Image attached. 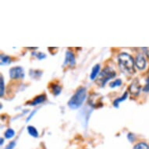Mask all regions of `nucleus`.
<instances>
[{"label": "nucleus", "mask_w": 149, "mask_h": 149, "mask_svg": "<svg viewBox=\"0 0 149 149\" xmlns=\"http://www.w3.org/2000/svg\"><path fill=\"white\" fill-rule=\"evenodd\" d=\"M118 63H119V66L120 70L125 73H127L129 75H132L135 73V61L133 59L131 56L129 54L120 53L118 56Z\"/></svg>", "instance_id": "nucleus-1"}, {"label": "nucleus", "mask_w": 149, "mask_h": 149, "mask_svg": "<svg viewBox=\"0 0 149 149\" xmlns=\"http://www.w3.org/2000/svg\"><path fill=\"white\" fill-rule=\"evenodd\" d=\"M87 96L86 88H80L76 93L72 96V98L68 102V106L71 109H77L82 105Z\"/></svg>", "instance_id": "nucleus-2"}, {"label": "nucleus", "mask_w": 149, "mask_h": 149, "mask_svg": "<svg viewBox=\"0 0 149 149\" xmlns=\"http://www.w3.org/2000/svg\"><path fill=\"white\" fill-rule=\"evenodd\" d=\"M116 76V72L111 67H106L101 72L100 75L98 77V84H99L101 87H104L105 84L109 81L110 79L113 78Z\"/></svg>", "instance_id": "nucleus-3"}, {"label": "nucleus", "mask_w": 149, "mask_h": 149, "mask_svg": "<svg viewBox=\"0 0 149 149\" xmlns=\"http://www.w3.org/2000/svg\"><path fill=\"white\" fill-rule=\"evenodd\" d=\"M10 76L12 79L23 78L24 77V69L20 66L13 67L10 70Z\"/></svg>", "instance_id": "nucleus-4"}, {"label": "nucleus", "mask_w": 149, "mask_h": 149, "mask_svg": "<svg viewBox=\"0 0 149 149\" xmlns=\"http://www.w3.org/2000/svg\"><path fill=\"white\" fill-rule=\"evenodd\" d=\"M141 89V86L140 84V82L138 81V79H134L131 84L129 87L130 93L133 95L137 96L139 95L140 91Z\"/></svg>", "instance_id": "nucleus-5"}, {"label": "nucleus", "mask_w": 149, "mask_h": 149, "mask_svg": "<svg viewBox=\"0 0 149 149\" xmlns=\"http://www.w3.org/2000/svg\"><path fill=\"white\" fill-rule=\"evenodd\" d=\"M135 65L137 67V69H139L141 70H144L146 67V60L144 59V57L142 56L141 54L137 55V56L136 57L135 59Z\"/></svg>", "instance_id": "nucleus-6"}, {"label": "nucleus", "mask_w": 149, "mask_h": 149, "mask_svg": "<svg viewBox=\"0 0 149 149\" xmlns=\"http://www.w3.org/2000/svg\"><path fill=\"white\" fill-rule=\"evenodd\" d=\"M75 63H76V61H75V57L73 52L70 51L66 52L64 65H70V66H73Z\"/></svg>", "instance_id": "nucleus-7"}, {"label": "nucleus", "mask_w": 149, "mask_h": 149, "mask_svg": "<svg viewBox=\"0 0 149 149\" xmlns=\"http://www.w3.org/2000/svg\"><path fill=\"white\" fill-rule=\"evenodd\" d=\"M45 100H46V96H45V95H38V97L34 98V100L30 103V105L34 106V105H38V104L44 102Z\"/></svg>", "instance_id": "nucleus-8"}, {"label": "nucleus", "mask_w": 149, "mask_h": 149, "mask_svg": "<svg viewBox=\"0 0 149 149\" xmlns=\"http://www.w3.org/2000/svg\"><path fill=\"white\" fill-rule=\"evenodd\" d=\"M99 70H100V65L99 64H96L95 66H94L91 70V73L90 75L91 80H95L96 78V77L98 76L99 73Z\"/></svg>", "instance_id": "nucleus-9"}, {"label": "nucleus", "mask_w": 149, "mask_h": 149, "mask_svg": "<svg viewBox=\"0 0 149 149\" xmlns=\"http://www.w3.org/2000/svg\"><path fill=\"white\" fill-rule=\"evenodd\" d=\"M51 90L55 95H59L62 91V88L56 84H51Z\"/></svg>", "instance_id": "nucleus-10"}, {"label": "nucleus", "mask_w": 149, "mask_h": 149, "mask_svg": "<svg viewBox=\"0 0 149 149\" xmlns=\"http://www.w3.org/2000/svg\"><path fill=\"white\" fill-rule=\"evenodd\" d=\"M27 132L31 136H32L33 137H38V130H36V128L34 127H32V126H28L27 127Z\"/></svg>", "instance_id": "nucleus-11"}, {"label": "nucleus", "mask_w": 149, "mask_h": 149, "mask_svg": "<svg viewBox=\"0 0 149 149\" xmlns=\"http://www.w3.org/2000/svg\"><path fill=\"white\" fill-rule=\"evenodd\" d=\"M128 97V92H125L124 95H123L120 98H117V99H116L114 102H113V105H114V107H119V103L123 102V101H125Z\"/></svg>", "instance_id": "nucleus-12"}, {"label": "nucleus", "mask_w": 149, "mask_h": 149, "mask_svg": "<svg viewBox=\"0 0 149 149\" xmlns=\"http://www.w3.org/2000/svg\"><path fill=\"white\" fill-rule=\"evenodd\" d=\"M11 63L10 56L6 55H1V65H8Z\"/></svg>", "instance_id": "nucleus-13"}, {"label": "nucleus", "mask_w": 149, "mask_h": 149, "mask_svg": "<svg viewBox=\"0 0 149 149\" xmlns=\"http://www.w3.org/2000/svg\"><path fill=\"white\" fill-rule=\"evenodd\" d=\"M4 135H5V137L6 139H10V138H12V137L15 135L14 130L13 129H10H10H7Z\"/></svg>", "instance_id": "nucleus-14"}, {"label": "nucleus", "mask_w": 149, "mask_h": 149, "mask_svg": "<svg viewBox=\"0 0 149 149\" xmlns=\"http://www.w3.org/2000/svg\"><path fill=\"white\" fill-rule=\"evenodd\" d=\"M134 149H149V146L146 143H139L134 146Z\"/></svg>", "instance_id": "nucleus-15"}, {"label": "nucleus", "mask_w": 149, "mask_h": 149, "mask_svg": "<svg viewBox=\"0 0 149 149\" xmlns=\"http://www.w3.org/2000/svg\"><path fill=\"white\" fill-rule=\"evenodd\" d=\"M122 84V81L120 80V79H117V80H116L115 81H113V82H111L110 83V88H114L116 87H119Z\"/></svg>", "instance_id": "nucleus-16"}, {"label": "nucleus", "mask_w": 149, "mask_h": 149, "mask_svg": "<svg viewBox=\"0 0 149 149\" xmlns=\"http://www.w3.org/2000/svg\"><path fill=\"white\" fill-rule=\"evenodd\" d=\"M0 83H1V89H0V94L1 96L3 97L4 95V91H5V84H4V80H3V77L1 75V78H0Z\"/></svg>", "instance_id": "nucleus-17"}, {"label": "nucleus", "mask_w": 149, "mask_h": 149, "mask_svg": "<svg viewBox=\"0 0 149 149\" xmlns=\"http://www.w3.org/2000/svg\"><path fill=\"white\" fill-rule=\"evenodd\" d=\"M42 71H40V70H31L30 71V75L33 77V78L34 79H37V78H38V77H37V75H38V73H42Z\"/></svg>", "instance_id": "nucleus-18"}, {"label": "nucleus", "mask_w": 149, "mask_h": 149, "mask_svg": "<svg viewBox=\"0 0 149 149\" xmlns=\"http://www.w3.org/2000/svg\"><path fill=\"white\" fill-rule=\"evenodd\" d=\"M32 54H34V55L37 56V58H38V59H40V60H42V59H44L46 58V55H45V53H42V52H39V53H37V54L33 52Z\"/></svg>", "instance_id": "nucleus-19"}, {"label": "nucleus", "mask_w": 149, "mask_h": 149, "mask_svg": "<svg viewBox=\"0 0 149 149\" xmlns=\"http://www.w3.org/2000/svg\"><path fill=\"white\" fill-rule=\"evenodd\" d=\"M143 91H144V92H148V91H149V77L147 78L146 84H145V86L143 88Z\"/></svg>", "instance_id": "nucleus-20"}, {"label": "nucleus", "mask_w": 149, "mask_h": 149, "mask_svg": "<svg viewBox=\"0 0 149 149\" xmlns=\"http://www.w3.org/2000/svg\"><path fill=\"white\" fill-rule=\"evenodd\" d=\"M127 138H128V140H129L130 141L133 142L135 140L134 134H131V133H130V134H128V135H127Z\"/></svg>", "instance_id": "nucleus-21"}, {"label": "nucleus", "mask_w": 149, "mask_h": 149, "mask_svg": "<svg viewBox=\"0 0 149 149\" xmlns=\"http://www.w3.org/2000/svg\"><path fill=\"white\" fill-rule=\"evenodd\" d=\"M15 145H16V142L15 141L10 142V144H8L5 149H13V148L15 147Z\"/></svg>", "instance_id": "nucleus-22"}, {"label": "nucleus", "mask_w": 149, "mask_h": 149, "mask_svg": "<svg viewBox=\"0 0 149 149\" xmlns=\"http://www.w3.org/2000/svg\"><path fill=\"white\" fill-rule=\"evenodd\" d=\"M37 112V110H34V111H33V112H32L31 113V115L29 116H28V117L27 118V120H26V122H28V121H29L30 120H31V119L32 118V116H33L34 115V114H35V113H36Z\"/></svg>", "instance_id": "nucleus-23"}, {"label": "nucleus", "mask_w": 149, "mask_h": 149, "mask_svg": "<svg viewBox=\"0 0 149 149\" xmlns=\"http://www.w3.org/2000/svg\"><path fill=\"white\" fill-rule=\"evenodd\" d=\"M143 49H144V52H145V54L147 55L148 58L149 59V48H143Z\"/></svg>", "instance_id": "nucleus-24"}, {"label": "nucleus", "mask_w": 149, "mask_h": 149, "mask_svg": "<svg viewBox=\"0 0 149 149\" xmlns=\"http://www.w3.org/2000/svg\"><path fill=\"white\" fill-rule=\"evenodd\" d=\"M3 141H4V139H3V138H1V142H0V144H1V145H3Z\"/></svg>", "instance_id": "nucleus-25"}]
</instances>
